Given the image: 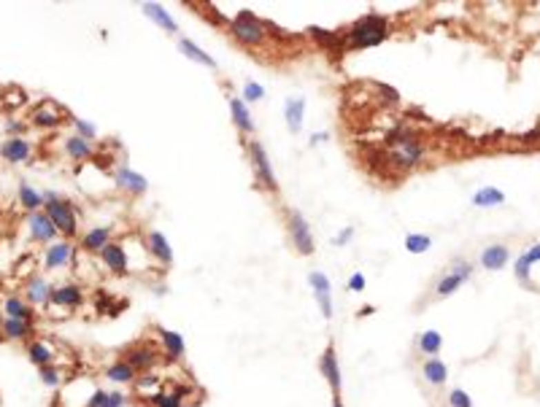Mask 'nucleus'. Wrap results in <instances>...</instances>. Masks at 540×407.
<instances>
[{
    "instance_id": "obj_10",
    "label": "nucleus",
    "mask_w": 540,
    "mask_h": 407,
    "mask_svg": "<svg viewBox=\"0 0 540 407\" xmlns=\"http://www.w3.org/2000/svg\"><path fill=\"white\" fill-rule=\"evenodd\" d=\"M308 283H311V291H314V300H317L319 311H321V315L330 321V318H332V283L327 278V273L314 270V273L308 275Z\"/></svg>"
},
{
    "instance_id": "obj_51",
    "label": "nucleus",
    "mask_w": 540,
    "mask_h": 407,
    "mask_svg": "<svg viewBox=\"0 0 540 407\" xmlns=\"http://www.w3.org/2000/svg\"><path fill=\"white\" fill-rule=\"evenodd\" d=\"M330 407H343V402H341V397H332V405Z\"/></svg>"
},
{
    "instance_id": "obj_52",
    "label": "nucleus",
    "mask_w": 540,
    "mask_h": 407,
    "mask_svg": "<svg viewBox=\"0 0 540 407\" xmlns=\"http://www.w3.org/2000/svg\"><path fill=\"white\" fill-rule=\"evenodd\" d=\"M3 340H6V337H3V332H0V343H3Z\"/></svg>"
},
{
    "instance_id": "obj_22",
    "label": "nucleus",
    "mask_w": 540,
    "mask_h": 407,
    "mask_svg": "<svg viewBox=\"0 0 540 407\" xmlns=\"http://www.w3.org/2000/svg\"><path fill=\"white\" fill-rule=\"evenodd\" d=\"M146 249L149 253L157 259L162 267H168V264H173V249H170V243H168V238L162 235V232H149L146 235Z\"/></svg>"
},
{
    "instance_id": "obj_37",
    "label": "nucleus",
    "mask_w": 540,
    "mask_h": 407,
    "mask_svg": "<svg viewBox=\"0 0 540 407\" xmlns=\"http://www.w3.org/2000/svg\"><path fill=\"white\" fill-rule=\"evenodd\" d=\"M430 249H432V238L430 235H421V232H408L406 235V251L408 253H424Z\"/></svg>"
},
{
    "instance_id": "obj_12",
    "label": "nucleus",
    "mask_w": 540,
    "mask_h": 407,
    "mask_svg": "<svg viewBox=\"0 0 540 407\" xmlns=\"http://www.w3.org/2000/svg\"><path fill=\"white\" fill-rule=\"evenodd\" d=\"M125 362L132 364V370L138 375H146V373H152L157 367L159 351L154 345H132V348H128V353H125Z\"/></svg>"
},
{
    "instance_id": "obj_31",
    "label": "nucleus",
    "mask_w": 540,
    "mask_h": 407,
    "mask_svg": "<svg viewBox=\"0 0 540 407\" xmlns=\"http://www.w3.org/2000/svg\"><path fill=\"white\" fill-rule=\"evenodd\" d=\"M416 351H419V353H424L427 359L438 356V353L443 351V335H441L438 329H427V332H421V335H419V340H416Z\"/></svg>"
},
{
    "instance_id": "obj_36",
    "label": "nucleus",
    "mask_w": 540,
    "mask_h": 407,
    "mask_svg": "<svg viewBox=\"0 0 540 407\" xmlns=\"http://www.w3.org/2000/svg\"><path fill=\"white\" fill-rule=\"evenodd\" d=\"M149 407H184V402L170 391V388H157L154 394H149Z\"/></svg>"
},
{
    "instance_id": "obj_35",
    "label": "nucleus",
    "mask_w": 540,
    "mask_h": 407,
    "mask_svg": "<svg viewBox=\"0 0 540 407\" xmlns=\"http://www.w3.org/2000/svg\"><path fill=\"white\" fill-rule=\"evenodd\" d=\"M470 202H473L476 208H500V205L506 202V194H503L497 187H483L473 194Z\"/></svg>"
},
{
    "instance_id": "obj_30",
    "label": "nucleus",
    "mask_w": 540,
    "mask_h": 407,
    "mask_svg": "<svg viewBox=\"0 0 540 407\" xmlns=\"http://www.w3.org/2000/svg\"><path fill=\"white\" fill-rule=\"evenodd\" d=\"M106 377H108L111 383H117V386H128V383H135V380H138V373L132 370V364H130V362L117 359L114 364H108V367H106Z\"/></svg>"
},
{
    "instance_id": "obj_53",
    "label": "nucleus",
    "mask_w": 540,
    "mask_h": 407,
    "mask_svg": "<svg viewBox=\"0 0 540 407\" xmlns=\"http://www.w3.org/2000/svg\"><path fill=\"white\" fill-rule=\"evenodd\" d=\"M0 405H3V397H0Z\"/></svg>"
},
{
    "instance_id": "obj_3",
    "label": "nucleus",
    "mask_w": 540,
    "mask_h": 407,
    "mask_svg": "<svg viewBox=\"0 0 540 407\" xmlns=\"http://www.w3.org/2000/svg\"><path fill=\"white\" fill-rule=\"evenodd\" d=\"M424 157H427V149H424L413 135L392 138V146H389V154H386V159H389L397 170H411L416 165H421Z\"/></svg>"
},
{
    "instance_id": "obj_49",
    "label": "nucleus",
    "mask_w": 540,
    "mask_h": 407,
    "mask_svg": "<svg viewBox=\"0 0 540 407\" xmlns=\"http://www.w3.org/2000/svg\"><path fill=\"white\" fill-rule=\"evenodd\" d=\"M379 92H381L386 100H392V103H397V100H400V94L394 92L392 87H386V84H379Z\"/></svg>"
},
{
    "instance_id": "obj_25",
    "label": "nucleus",
    "mask_w": 540,
    "mask_h": 407,
    "mask_svg": "<svg viewBox=\"0 0 540 407\" xmlns=\"http://www.w3.org/2000/svg\"><path fill=\"white\" fill-rule=\"evenodd\" d=\"M17 200H19V205L28 211V213H35V211H43V191H38V189L28 184L25 178L19 181V187H17Z\"/></svg>"
},
{
    "instance_id": "obj_38",
    "label": "nucleus",
    "mask_w": 540,
    "mask_h": 407,
    "mask_svg": "<svg viewBox=\"0 0 540 407\" xmlns=\"http://www.w3.org/2000/svg\"><path fill=\"white\" fill-rule=\"evenodd\" d=\"M38 380H41L49 391H57V388L63 386V370H60V367H43V370H38Z\"/></svg>"
},
{
    "instance_id": "obj_14",
    "label": "nucleus",
    "mask_w": 540,
    "mask_h": 407,
    "mask_svg": "<svg viewBox=\"0 0 540 407\" xmlns=\"http://www.w3.org/2000/svg\"><path fill=\"white\" fill-rule=\"evenodd\" d=\"M76 259V246L70 240H57L43 251V270H63Z\"/></svg>"
},
{
    "instance_id": "obj_16",
    "label": "nucleus",
    "mask_w": 540,
    "mask_h": 407,
    "mask_svg": "<svg viewBox=\"0 0 540 407\" xmlns=\"http://www.w3.org/2000/svg\"><path fill=\"white\" fill-rule=\"evenodd\" d=\"M52 305L65 308V311L81 308V305H84V291H81V286H76V283H60L57 289H52Z\"/></svg>"
},
{
    "instance_id": "obj_50",
    "label": "nucleus",
    "mask_w": 540,
    "mask_h": 407,
    "mask_svg": "<svg viewBox=\"0 0 540 407\" xmlns=\"http://www.w3.org/2000/svg\"><path fill=\"white\" fill-rule=\"evenodd\" d=\"M330 135L327 132H317V135H311V146H317V143H321V140H327Z\"/></svg>"
},
{
    "instance_id": "obj_15",
    "label": "nucleus",
    "mask_w": 540,
    "mask_h": 407,
    "mask_svg": "<svg viewBox=\"0 0 540 407\" xmlns=\"http://www.w3.org/2000/svg\"><path fill=\"white\" fill-rule=\"evenodd\" d=\"M100 262H103L114 275H128L130 273L128 251H125L122 243H108L106 249L100 251Z\"/></svg>"
},
{
    "instance_id": "obj_42",
    "label": "nucleus",
    "mask_w": 540,
    "mask_h": 407,
    "mask_svg": "<svg viewBox=\"0 0 540 407\" xmlns=\"http://www.w3.org/2000/svg\"><path fill=\"white\" fill-rule=\"evenodd\" d=\"M25 129H28V122H22V119H17V116H8V119H6V135H8V138H22Z\"/></svg>"
},
{
    "instance_id": "obj_34",
    "label": "nucleus",
    "mask_w": 540,
    "mask_h": 407,
    "mask_svg": "<svg viewBox=\"0 0 540 407\" xmlns=\"http://www.w3.org/2000/svg\"><path fill=\"white\" fill-rule=\"evenodd\" d=\"M6 340H28L32 335V321H19V318H6L0 326Z\"/></svg>"
},
{
    "instance_id": "obj_28",
    "label": "nucleus",
    "mask_w": 540,
    "mask_h": 407,
    "mask_svg": "<svg viewBox=\"0 0 540 407\" xmlns=\"http://www.w3.org/2000/svg\"><path fill=\"white\" fill-rule=\"evenodd\" d=\"M230 111H232V122L235 127L243 132V135H252L254 132V119L249 114V105L241 100V97H230Z\"/></svg>"
},
{
    "instance_id": "obj_7",
    "label": "nucleus",
    "mask_w": 540,
    "mask_h": 407,
    "mask_svg": "<svg viewBox=\"0 0 540 407\" xmlns=\"http://www.w3.org/2000/svg\"><path fill=\"white\" fill-rule=\"evenodd\" d=\"M249 159H252V165H254L257 184L262 189H268V191H276V189H279V181H276L270 157L265 154V149H262L259 140H249Z\"/></svg>"
},
{
    "instance_id": "obj_45",
    "label": "nucleus",
    "mask_w": 540,
    "mask_h": 407,
    "mask_svg": "<svg viewBox=\"0 0 540 407\" xmlns=\"http://www.w3.org/2000/svg\"><path fill=\"white\" fill-rule=\"evenodd\" d=\"M108 399V391L106 388H95L92 394H90V402H87V407H103V402Z\"/></svg>"
},
{
    "instance_id": "obj_48",
    "label": "nucleus",
    "mask_w": 540,
    "mask_h": 407,
    "mask_svg": "<svg viewBox=\"0 0 540 407\" xmlns=\"http://www.w3.org/2000/svg\"><path fill=\"white\" fill-rule=\"evenodd\" d=\"M524 259H527L530 264H538L540 262V243H535L530 251H524Z\"/></svg>"
},
{
    "instance_id": "obj_26",
    "label": "nucleus",
    "mask_w": 540,
    "mask_h": 407,
    "mask_svg": "<svg viewBox=\"0 0 540 407\" xmlns=\"http://www.w3.org/2000/svg\"><path fill=\"white\" fill-rule=\"evenodd\" d=\"M63 149H65V157H70L73 162H84V159H90L92 154H95L92 143H90V140H84V138H79L76 132L65 138Z\"/></svg>"
},
{
    "instance_id": "obj_27",
    "label": "nucleus",
    "mask_w": 540,
    "mask_h": 407,
    "mask_svg": "<svg viewBox=\"0 0 540 407\" xmlns=\"http://www.w3.org/2000/svg\"><path fill=\"white\" fill-rule=\"evenodd\" d=\"M54 356H57V351H54L49 343H43V340H32V343L28 345V359H30L38 370L52 367V364H54Z\"/></svg>"
},
{
    "instance_id": "obj_33",
    "label": "nucleus",
    "mask_w": 540,
    "mask_h": 407,
    "mask_svg": "<svg viewBox=\"0 0 540 407\" xmlns=\"http://www.w3.org/2000/svg\"><path fill=\"white\" fill-rule=\"evenodd\" d=\"M143 14L157 25V28H162L165 32H179V28H176V22H173V17L159 6V3H143Z\"/></svg>"
},
{
    "instance_id": "obj_32",
    "label": "nucleus",
    "mask_w": 540,
    "mask_h": 407,
    "mask_svg": "<svg viewBox=\"0 0 540 407\" xmlns=\"http://www.w3.org/2000/svg\"><path fill=\"white\" fill-rule=\"evenodd\" d=\"M179 52L184 54V57H190L192 63H197V65H206V67H211V70H217V60L211 57V54H206L194 41H190V38H179Z\"/></svg>"
},
{
    "instance_id": "obj_13",
    "label": "nucleus",
    "mask_w": 540,
    "mask_h": 407,
    "mask_svg": "<svg viewBox=\"0 0 540 407\" xmlns=\"http://www.w3.org/2000/svg\"><path fill=\"white\" fill-rule=\"evenodd\" d=\"M32 154H35V149L28 138H6L0 143V159L8 165H25L32 159Z\"/></svg>"
},
{
    "instance_id": "obj_17",
    "label": "nucleus",
    "mask_w": 540,
    "mask_h": 407,
    "mask_svg": "<svg viewBox=\"0 0 540 407\" xmlns=\"http://www.w3.org/2000/svg\"><path fill=\"white\" fill-rule=\"evenodd\" d=\"M157 337H159L162 353H165V359H168V362H181V359H184V353H187V343H184V337H181L179 332L157 326Z\"/></svg>"
},
{
    "instance_id": "obj_39",
    "label": "nucleus",
    "mask_w": 540,
    "mask_h": 407,
    "mask_svg": "<svg viewBox=\"0 0 540 407\" xmlns=\"http://www.w3.org/2000/svg\"><path fill=\"white\" fill-rule=\"evenodd\" d=\"M70 125H73V129H76V135H79V138H84V140H90V143L97 138V127L92 125V122H87V119L70 116Z\"/></svg>"
},
{
    "instance_id": "obj_24",
    "label": "nucleus",
    "mask_w": 540,
    "mask_h": 407,
    "mask_svg": "<svg viewBox=\"0 0 540 407\" xmlns=\"http://www.w3.org/2000/svg\"><path fill=\"white\" fill-rule=\"evenodd\" d=\"M421 377H424L432 388H443L446 380H448V367H446V362L443 359H438V356L427 359V362L421 364Z\"/></svg>"
},
{
    "instance_id": "obj_29",
    "label": "nucleus",
    "mask_w": 540,
    "mask_h": 407,
    "mask_svg": "<svg viewBox=\"0 0 540 407\" xmlns=\"http://www.w3.org/2000/svg\"><path fill=\"white\" fill-rule=\"evenodd\" d=\"M108 243H111V227H95V229H90V232L81 238L79 246L87 251V253H100Z\"/></svg>"
},
{
    "instance_id": "obj_6",
    "label": "nucleus",
    "mask_w": 540,
    "mask_h": 407,
    "mask_svg": "<svg viewBox=\"0 0 540 407\" xmlns=\"http://www.w3.org/2000/svg\"><path fill=\"white\" fill-rule=\"evenodd\" d=\"M470 278H473V264L470 262H462V259L451 262L448 273H443L438 278V283H435V297H451L454 291H459Z\"/></svg>"
},
{
    "instance_id": "obj_47",
    "label": "nucleus",
    "mask_w": 540,
    "mask_h": 407,
    "mask_svg": "<svg viewBox=\"0 0 540 407\" xmlns=\"http://www.w3.org/2000/svg\"><path fill=\"white\" fill-rule=\"evenodd\" d=\"M22 100H25V94L19 90H8V94H6V105H19Z\"/></svg>"
},
{
    "instance_id": "obj_1",
    "label": "nucleus",
    "mask_w": 540,
    "mask_h": 407,
    "mask_svg": "<svg viewBox=\"0 0 540 407\" xmlns=\"http://www.w3.org/2000/svg\"><path fill=\"white\" fill-rule=\"evenodd\" d=\"M389 35V22L383 19L381 14H368L362 17L346 35V49L357 52V49H370V46H379L386 41Z\"/></svg>"
},
{
    "instance_id": "obj_9",
    "label": "nucleus",
    "mask_w": 540,
    "mask_h": 407,
    "mask_svg": "<svg viewBox=\"0 0 540 407\" xmlns=\"http://www.w3.org/2000/svg\"><path fill=\"white\" fill-rule=\"evenodd\" d=\"M65 122V111L54 103V100H43L32 108L30 114V125L38 129H54Z\"/></svg>"
},
{
    "instance_id": "obj_43",
    "label": "nucleus",
    "mask_w": 540,
    "mask_h": 407,
    "mask_svg": "<svg viewBox=\"0 0 540 407\" xmlns=\"http://www.w3.org/2000/svg\"><path fill=\"white\" fill-rule=\"evenodd\" d=\"M128 405V394L122 391H108V399L103 402V407H125Z\"/></svg>"
},
{
    "instance_id": "obj_4",
    "label": "nucleus",
    "mask_w": 540,
    "mask_h": 407,
    "mask_svg": "<svg viewBox=\"0 0 540 407\" xmlns=\"http://www.w3.org/2000/svg\"><path fill=\"white\" fill-rule=\"evenodd\" d=\"M230 32L243 46H262L265 43V35H268V25L262 19H257L252 11H241L230 22Z\"/></svg>"
},
{
    "instance_id": "obj_46",
    "label": "nucleus",
    "mask_w": 540,
    "mask_h": 407,
    "mask_svg": "<svg viewBox=\"0 0 540 407\" xmlns=\"http://www.w3.org/2000/svg\"><path fill=\"white\" fill-rule=\"evenodd\" d=\"M351 238H354V227H346V229H341V232H338V238H335V246H346Z\"/></svg>"
},
{
    "instance_id": "obj_21",
    "label": "nucleus",
    "mask_w": 540,
    "mask_h": 407,
    "mask_svg": "<svg viewBox=\"0 0 540 407\" xmlns=\"http://www.w3.org/2000/svg\"><path fill=\"white\" fill-rule=\"evenodd\" d=\"M481 267L483 270H503L506 264L510 262V251L508 246H503V243H492V246H486V249L481 251Z\"/></svg>"
},
{
    "instance_id": "obj_2",
    "label": "nucleus",
    "mask_w": 540,
    "mask_h": 407,
    "mask_svg": "<svg viewBox=\"0 0 540 407\" xmlns=\"http://www.w3.org/2000/svg\"><path fill=\"white\" fill-rule=\"evenodd\" d=\"M43 213L54 221L57 232L65 235V240H70L79 232V211L73 208L70 200H65L54 191H43Z\"/></svg>"
},
{
    "instance_id": "obj_11",
    "label": "nucleus",
    "mask_w": 540,
    "mask_h": 407,
    "mask_svg": "<svg viewBox=\"0 0 540 407\" xmlns=\"http://www.w3.org/2000/svg\"><path fill=\"white\" fill-rule=\"evenodd\" d=\"M319 373H321L324 380L330 383L332 397H341L343 375H341V362H338V353H335V348H332V345H327V351L321 353V359H319Z\"/></svg>"
},
{
    "instance_id": "obj_18",
    "label": "nucleus",
    "mask_w": 540,
    "mask_h": 407,
    "mask_svg": "<svg viewBox=\"0 0 540 407\" xmlns=\"http://www.w3.org/2000/svg\"><path fill=\"white\" fill-rule=\"evenodd\" d=\"M52 283L46 281L43 275H30L25 281V300L30 305H52Z\"/></svg>"
},
{
    "instance_id": "obj_23",
    "label": "nucleus",
    "mask_w": 540,
    "mask_h": 407,
    "mask_svg": "<svg viewBox=\"0 0 540 407\" xmlns=\"http://www.w3.org/2000/svg\"><path fill=\"white\" fill-rule=\"evenodd\" d=\"M0 311L6 318H19V321H35V308H32L28 300H22V297H6L3 300V305H0Z\"/></svg>"
},
{
    "instance_id": "obj_44",
    "label": "nucleus",
    "mask_w": 540,
    "mask_h": 407,
    "mask_svg": "<svg viewBox=\"0 0 540 407\" xmlns=\"http://www.w3.org/2000/svg\"><path fill=\"white\" fill-rule=\"evenodd\" d=\"M365 283L368 281H365L362 273H354L349 281H346V289H349V291H365Z\"/></svg>"
},
{
    "instance_id": "obj_8",
    "label": "nucleus",
    "mask_w": 540,
    "mask_h": 407,
    "mask_svg": "<svg viewBox=\"0 0 540 407\" xmlns=\"http://www.w3.org/2000/svg\"><path fill=\"white\" fill-rule=\"evenodd\" d=\"M28 235H30L32 243H43V246H52V243H57V227H54V221L49 219L43 211H35L28 216Z\"/></svg>"
},
{
    "instance_id": "obj_40",
    "label": "nucleus",
    "mask_w": 540,
    "mask_h": 407,
    "mask_svg": "<svg viewBox=\"0 0 540 407\" xmlns=\"http://www.w3.org/2000/svg\"><path fill=\"white\" fill-rule=\"evenodd\" d=\"M448 407H473V399L465 388H451L448 391Z\"/></svg>"
},
{
    "instance_id": "obj_5",
    "label": "nucleus",
    "mask_w": 540,
    "mask_h": 407,
    "mask_svg": "<svg viewBox=\"0 0 540 407\" xmlns=\"http://www.w3.org/2000/svg\"><path fill=\"white\" fill-rule=\"evenodd\" d=\"M286 232H289V240L297 249V253H303V256L314 253V232L300 211H286Z\"/></svg>"
},
{
    "instance_id": "obj_41",
    "label": "nucleus",
    "mask_w": 540,
    "mask_h": 407,
    "mask_svg": "<svg viewBox=\"0 0 540 407\" xmlns=\"http://www.w3.org/2000/svg\"><path fill=\"white\" fill-rule=\"evenodd\" d=\"M265 97V87L262 84H257V81H246V87H243V103L249 105V103H259Z\"/></svg>"
},
{
    "instance_id": "obj_19",
    "label": "nucleus",
    "mask_w": 540,
    "mask_h": 407,
    "mask_svg": "<svg viewBox=\"0 0 540 407\" xmlns=\"http://www.w3.org/2000/svg\"><path fill=\"white\" fill-rule=\"evenodd\" d=\"M117 187L122 189V191H128V194H146V189H149V181L138 173V170H132L128 165H122V167H117Z\"/></svg>"
},
{
    "instance_id": "obj_20",
    "label": "nucleus",
    "mask_w": 540,
    "mask_h": 407,
    "mask_svg": "<svg viewBox=\"0 0 540 407\" xmlns=\"http://www.w3.org/2000/svg\"><path fill=\"white\" fill-rule=\"evenodd\" d=\"M284 122L292 135H297L306 122V97H286L284 100Z\"/></svg>"
}]
</instances>
